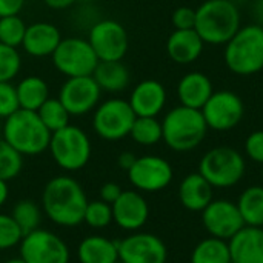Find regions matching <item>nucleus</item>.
I'll return each instance as SVG.
<instances>
[{
	"label": "nucleus",
	"instance_id": "6ab92c4d",
	"mask_svg": "<svg viewBox=\"0 0 263 263\" xmlns=\"http://www.w3.org/2000/svg\"><path fill=\"white\" fill-rule=\"evenodd\" d=\"M62 39V32L55 25L49 22H35L26 26L22 48L28 55L35 59L51 57Z\"/></svg>",
	"mask_w": 263,
	"mask_h": 263
},
{
	"label": "nucleus",
	"instance_id": "473e14b6",
	"mask_svg": "<svg viewBox=\"0 0 263 263\" xmlns=\"http://www.w3.org/2000/svg\"><path fill=\"white\" fill-rule=\"evenodd\" d=\"M26 23L20 15H6L0 17V43L18 48L22 46L25 32H26Z\"/></svg>",
	"mask_w": 263,
	"mask_h": 263
},
{
	"label": "nucleus",
	"instance_id": "a18cd8bd",
	"mask_svg": "<svg viewBox=\"0 0 263 263\" xmlns=\"http://www.w3.org/2000/svg\"><path fill=\"white\" fill-rule=\"evenodd\" d=\"M5 263H26L22 257H14V259H9V260H6Z\"/></svg>",
	"mask_w": 263,
	"mask_h": 263
},
{
	"label": "nucleus",
	"instance_id": "4468645a",
	"mask_svg": "<svg viewBox=\"0 0 263 263\" xmlns=\"http://www.w3.org/2000/svg\"><path fill=\"white\" fill-rule=\"evenodd\" d=\"M126 173L131 185L140 193H159L170 186L174 177L171 163L160 156L137 157Z\"/></svg>",
	"mask_w": 263,
	"mask_h": 263
},
{
	"label": "nucleus",
	"instance_id": "49530a36",
	"mask_svg": "<svg viewBox=\"0 0 263 263\" xmlns=\"http://www.w3.org/2000/svg\"><path fill=\"white\" fill-rule=\"evenodd\" d=\"M259 2V12L263 15V0H257Z\"/></svg>",
	"mask_w": 263,
	"mask_h": 263
},
{
	"label": "nucleus",
	"instance_id": "c9c22d12",
	"mask_svg": "<svg viewBox=\"0 0 263 263\" xmlns=\"http://www.w3.org/2000/svg\"><path fill=\"white\" fill-rule=\"evenodd\" d=\"M23 233L11 217V214H0V251L11 250L20 245Z\"/></svg>",
	"mask_w": 263,
	"mask_h": 263
},
{
	"label": "nucleus",
	"instance_id": "393cba45",
	"mask_svg": "<svg viewBox=\"0 0 263 263\" xmlns=\"http://www.w3.org/2000/svg\"><path fill=\"white\" fill-rule=\"evenodd\" d=\"M92 77L100 89L106 92H122L128 88L131 82L129 69L122 60L99 62L92 72Z\"/></svg>",
	"mask_w": 263,
	"mask_h": 263
},
{
	"label": "nucleus",
	"instance_id": "de8ad7c7",
	"mask_svg": "<svg viewBox=\"0 0 263 263\" xmlns=\"http://www.w3.org/2000/svg\"><path fill=\"white\" fill-rule=\"evenodd\" d=\"M77 2H82V3H91V2H96V0H77Z\"/></svg>",
	"mask_w": 263,
	"mask_h": 263
},
{
	"label": "nucleus",
	"instance_id": "c85d7f7f",
	"mask_svg": "<svg viewBox=\"0 0 263 263\" xmlns=\"http://www.w3.org/2000/svg\"><path fill=\"white\" fill-rule=\"evenodd\" d=\"M129 137L142 146H153L157 145L162 137V122L157 117H136Z\"/></svg>",
	"mask_w": 263,
	"mask_h": 263
},
{
	"label": "nucleus",
	"instance_id": "37998d69",
	"mask_svg": "<svg viewBox=\"0 0 263 263\" xmlns=\"http://www.w3.org/2000/svg\"><path fill=\"white\" fill-rule=\"evenodd\" d=\"M77 0H43V3L55 11H62V9H68L71 8Z\"/></svg>",
	"mask_w": 263,
	"mask_h": 263
},
{
	"label": "nucleus",
	"instance_id": "a878e982",
	"mask_svg": "<svg viewBox=\"0 0 263 263\" xmlns=\"http://www.w3.org/2000/svg\"><path fill=\"white\" fill-rule=\"evenodd\" d=\"M17 99L22 109L37 111L51 96L48 83L39 76H26L17 85Z\"/></svg>",
	"mask_w": 263,
	"mask_h": 263
},
{
	"label": "nucleus",
	"instance_id": "2f4dec72",
	"mask_svg": "<svg viewBox=\"0 0 263 263\" xmlns=\"http://www.w3.org/2000/svg\"><path fill=\"white\" fill-rule=\"evenodd\" d=\"M22 168L23 156L0 136V179L9 182L22 173Z\"/></svg>",
	"mask_w": 263,
	"mask_h": 263
},
{
	"label": "nucleus",
	"instance_id": "9d476101",
	"mask_svg": "<svg viewBox=\"0 0 263 263\" xmlns=\"http://www.w3.org/2000/svg\"><path fill=\"white\" fill-rule=\"evenodd\" d=\"M86 40L99 62H119L128 52L129 37L125 26L112 18H102L89 26Z\"/></svg>",
	"mask_w": 263,
	"mask_h": 263
},
{
	"label": "nucleus",
	"instance_id": "f03ea898",
	"mask_svg": "<svg viewBox=\"0 0 263 263\" xmlns=\"http://www.w3.org/2000/svg\"><path fill=\"white\" fill-rule=\"evenodd\" d=\"M242 15L233 0H205L196 9L194 29L208 45H225L240 29Z\"/></svg>",
	"mask_w": 263,
	"mask_h": 263
},
{
	"label": "nucleus",
	"instance_id": "4be33fe9",
	"mask_svg": "<svg viewBox=\"0 0 263 263\" xmlns=\"http://www.w3.org/2000/svg\"><path fill=\"white\" fill-rule=\"evenodd\" d=\"M213 92L211 79L200 71L185 74L177 83V97L180 105L193 109H202Z\"/></svg>",
	"mask_w": 263,
	"mask_h": 263
},
{
	"label": "nucleus",
	"instance_id": "7c9ffc66",
	"mask_svg": "<svg viewBox=\"0 0 263 263\" xmlns=\"http://www.w3.org/2000/svg\"><path fill=\"white\" fill-rule=\"evenodd\" d=\"M35 112L39 114L43 125L51 131V134L69 125L71 116L62 105L59 97H49Z\"/></svg>",
	"mask_w": 263,
	"mask_h": 263
},
{
	"label": "nucleus",
	"instance_id": "5701e85b",
	"mask_svg": "<svg viewBox=\"0 0 263 263\" xmlns=\"http://www.w3.org/2000/svg\"><path fill=\"white\" fill-rule=\"evenodd\" d=\"M211 183L197 171L188 174L179 186V200L188 211L202 213L214 199Z\"/></svg>",
	"mask_w": 263,
	"mask_h": 263
},
{
	"label": "nucleus",
	"instance_id": "1a4fd4ad",
	"mask_svg": "<svg viewBox=\"0 0 263 263\" xmlns=\"http://www.w3.org/2000/svg\"><path fill=\"white\" fill-rule=\"evenodd\" d=\"M54 68L69 77L92 76L99 59L89 42L83 37H65L51 55Z\"/></svg>",
	"mask_w": 263,
	"mask_h": 263
},
{
	"label": "nucleus",
	"instance_id": "2eb2a0df",
	"mask_svg": "<svg viewBox=\"0 0 263 263\" xmlns=\"http://www.w3.org/2000/svg\"><path fill=\"white\" fill-rule=\"evenodd\" d=\"M168 248L165 242L151 233L134 231L119 240V262L166 263Z\"/></svg>",
	"mask_w": 263,
	"mask_h": 263
},
{
	"label": "nucleus",
	"instance_id": "39448f33",
	"mask_svg": "<svg viewBox=\"0 0 263 263\" xmlns=\"http://www.w3.org/2000/svg\"><path fill=\"white\" fill-rule=\"evenodd\" d=\"M223 60L227 68L242 77L254 76L263 69V26L245 25L225 43Z\"/></svg>",
	"mask_w": 263,
	"mask_h": 263
},
{
	"label": "nucleus",
	"instance_id": "423d86ee",
	"mask_svg": "<svg viewBox=\"0 0 263 263\" xmlns=\"http://www.w3.org/2000/svg\"><path fill=\"white\" fill-rule=\"evenodd\" d=\"M48 149L57 166L69 173L85 168L92 153L88 134L71 123L51 134Z\"/></svg>",
	"mask_w": 263,
	"mask_h": 263
},
{
	"label": "nucleus",
	"instance_id": "f704fd0d",
	"mask_svg": "<svg viewBox=\"0 0 263 263\" xmlns=\"http://www.w3.org/2000/svg\"><path fill=\"white\" fill-rule=\"evenodd\" d=\"M22 69V55L17 48L0 43V82H12Z\"/></svg>",
	"mask_w": 263,
	"mask_h": 263
},
{
	"label": "nucleus",
	"instance_id": "9b49d317",
	"mask_svg": "<svg viewBox=\"0 0 263 263\" xmlns=\"http://www.w3.org/2000/svg\"><path fill=\"white\" fill-rule=\"evenodd\" d=\"M18 247L26 263H69L68 245L48 230L37 228L25 234Z\"/></svg>",
	"mask_w": 263,
	"mask_h": 263
},
{
	"label": "nucleus",
	"instance_id": "09e8293b",
	"mask_svg": "<svg viewBox=\"0 0 263 263\" xmlns=\"http://www.w3.org/2000/svg\"><path fill=\"white\" fill-rule=\"evenodd\" d=\"M2 126H3V120L0 119V136H2Z\"/></svg>",
	"mask_w": 263,
	"mask_h": 263
},
{
	"label": "nucleus",
	"instance_id": "8fccbe9b",
	"mask_svg": "<svg viewBox=\"0 0 263 263\" xmlns=\"http://www.w3.org/2000/svg\"><path fill=\"white\" fill-rule=\"evenodd\" d=\"M262 179H263V168H262Z\"/></svg>",
	"mask_w": 263,
	"mask_h": 263
},
{
	"label": "nucleus",
	"instance_id": "20e7f679",
	"mask_svg": "<svg viewBox=\"0 0 263 263\" xmlns=\"http://www.w3.org/2000/svg\"><path fill=\"white\" fill-rule=\"evenodd\" d=\"M162 133V140L168 148L177 153H188L205 140L208 126L200 109L179 105L165 114Z\"/></svg>",
	"mask_w": 263,
	"mask_h": 263
},
{
	"label": "nucleus",
	"instance_id": "bb28decb",
	"mask_svg": "<svg viewBox=\"0 0 263 263\" xmlns=\"http://www.w3.org/2000/svg\"><path fill=\"white\" fill-rule=\"evenodd\" d=\"M247 227L263 228V186L253 185L242 191L236 202Z\"/></svg>",
	"mask_w": 263,
	"mask_h": 263
},
{
	"label": "nucleus",
	"instance_id": "aec40b11",
	"mask_svg": "<svg viewBox=\"0 0 263 263\" xmlns=\"http://www.w3.org/2000/svg\"><path fill=\"white\" fill-rule=\"evenodd\" d=\"M233 263H263V228L243 227L228 240Z\"/></svg>",
	"mask_w": 263,
	"mask_h": 263
},
{
	"label": "nucleus",
	"instance_id": "3c124183",
	"mask_svg": "<svg viewBox=\"0 0 263 263\" xmlns=\"http://www.w3.org/2000/svg\"><path fill=\"white\" fill-rule=\"evenodd\" d=\"M117 263H122V262H117Z\"/></svg>",
	"mask_w": 263,
	"mask_h": 263
},
{
	"label": "nucleus",
	"instance_id": "c03bdc74",
	"mask_svg": "<svg viewBox=\"0 0 263 263\" xmlns=\"http://www.w3.org/2000/svg\"><path fill=\"white\" fill-rule=\"evenodd\" d=\"M9 196V190H8V182L0 179V206H3L8 200Z\"/></svg>",
	"mask_w": 263,
	"mask_h": 263
},
{
	"label": "nucleus",
	"instance_id": "b1692460",
	"mask_svg": "<svg viewBox=\"0 0 263 263\" xmlns=\"http://www.w3.org/2000/svg\"><path fill=\"white\" fill-rule=\"evenodd\" d=\"M77 259L80 263H117L119 240L105 236H88L77 247Z\"/></svg>",
	"mask_w": 263,
	"mask_h": 263
},
{
	"label": "nucleus",
	"instance_id": "6e6552de",
	"mask_svg": "<svg viewBox=\"0 0 263 263\" xmlns=\"http://www.w3.org/2000/svg\"><path fill=\"white\" fill-rule=\"evenodd\" d=\"M136 114L123 99H108L97 105L92 114L94 133L108 142H117L129 136Z\"/></svg>",
	"mask_w": 263,
	"mask_h": 263
},
{
	"label": "nucleus",
	"instance_id": "dca6fc26",
	"mask_svg": "<svg viewBox=\"0 0 263 263\" xmlns=\"http://www.w3.org/2000/svg\"><path fill=\"white\" fill-rule=\"evenodd\" d=\"M202 223L210 236L227 242L245 227L237 203L227 199H213L202 211Z\"/></svg>",
	"mask_w": 263,
	"mask_h": 263
},
{
	"label": "nucleus",
	"instance_id": "0eeeda50",
	"mask_svg": "<svg viewBox=\"0 0 263 263\" xmlns=\"http://www.w3.org/2000/svg\"><path fill=\"white\" fill-rule=\"evenodd\" d=\"M247 171L243 156L231 146H216L203 154L199 173L213 188H231L237 185Z\"/></svg>",
	"mask_w": 263,
	"mask_h": 263
},
{
	"label": "nucleus",
	"instance_id": "e433bc0d",
	"mask_svg": "<svg viewBox=\"0 0 263 263\" xmlns=\"http://www.w3.org/2000/svg\"><path fill=\"white\" fill-rule=\"evenodd\" d=\"M20 109L15 85L11 82H0V119L5 120L11 114Z\"/></svg>",
	"mask_w": 263,
	"mask_h": 263
},
{
	"label": "nucleus",
	"instance_id": "603ef678",
	"mask_svg": "<svg viewBox=\"0 0 263 263\" xmlns=\"http://www.w3.org/2000/svg\"><path fill=\"white\" fill-rule=\"evenodd\" d=\"M231 263H233V262H231Z\"/></svg>",
	"mask_w": 263,
	"mask_h": 263
},
{
	"label": "nucleus",
	"instance_id": "cd10ccee",
	"mask_svg": "<svg viewBox=\"0 0 263 263\" xmlns=\"http://www.w3.org/2000/svg\"><path fill=\"white\" fill-rule=\"evenodd\" d=\"M191 263H231L228 242L213 236L200 240L191 253Z\"/></svg>",
	"mask_w": 263,
	"mask_h": 263
},
{
	"label": "nucleus",
	"instance_id": "412c9836",
	"mask_svg": "<svg viewBox=\"0 0 263 263\" xmlns=\"http://www.w3.org/2000/svg\"><path fill=\"white\" fill-rule=\"evenodd\" d=\"M205 43L196 29H174L166 40L168 57L179 65L196 62L203 52Z\"/></svg>",
	"mask_w": 263,
	"mask_h": 263
},
{
	"label": "nucleus",
	"instance_id": "72a5a7b5",
	"mask_svg": "<svg viewBox=\"0 0 263 263\" xmlns=\"http://www.w3.org/2000/svg\"><path fill=\"white\" fill-rule=\"evenodd\" d=\"M83 222L94 230L106 228L108 225L112 223V206L103 200L88 202Z\"/></svg>",
	"mask_w": 263,
	"mask_h": 263
},
{
	"label": "nucleus",
	"instance_id": "4c0bfd02",
	"mask_svg": "<svg viewBox=\"0 0 263 263\" xmlns=\"http://www.w3.org/2000/svg\"><path fill=\"white\" fill-rule=\"evenodd\" d=\"M245 153L247 156L256 162L263 165V131H253L245 140Z\"/></svg>",
	"mask_w": 263,
	"mask_h": 263
},
{
	"label": "nucleus",
	"instance_id": "ea45409f",
	"mask_svg": "<svg viewBox=\"0 0 263 263\" xmlns=\"http://www.w3.org/2000/svg\"><path fill=\"white\" fill-rule=\"evenodd\" d=\"M122 193H123V190H122L117 183H114V182H106V183L102 185V188H100V200H103V202L112 205V203L120 197Z\"/></svg>",
	"mask_w": 263,
	"mask_h": 263
},
{
	"label": "nucleus",
	"instance_id": "c756f323",
	"mask_svg": "<svg viewBox=\"0 0 263 263\" xmlns=\"http://www.w3.org/2000/svg\"><path fill=\"white\" fill-rule=\"evenodd\" d=\"M42 214H43V210L37 205V202L31 199H23L14 205L11 217L15 220V223L18 225V228L22 230L25 236L40 227Z\"/></svg>",
	"mask_w": 263,
	"mask_h": 263
},
{
	"label": "nucleus",
	"instance_id": "a211bd4d",
	"mask_svg": "<svg viewBox=\"0 0 263 263\" xmlns=\"http://www.w3.org/2000/svg\"><path fill=\"white\" fill-rule=\"evenodd\" d=\"M166 88L163 83L154 79L139 82L128 99L134 114L137 117H157L166 105Z\"/></svg>",
	"mask_w": 263,
	"mask_h": 263
},
{
	"label": "nucleus",
	"instance_id": "f257e3e1",
	"mask_svg": "<svg viewBox=\"0 0 263 263\" xmlns=\"http://www.w3.org/2000/svg\"><path fill=\"white\" fill-rule=\"evenodd\" d=\"M86 205V193L71 176H55L43 188L42 210L59 227L72 228L83 223Z\"/></svg>",
	"mask_w": 263,
	"mask_h": 263
},
{
	"label": "nucleus",
	"instance_id": "58836bf2",
	"mask_svg": "<svg viewBox=\"0 0 263 263\" xmlns=\"http://www.w3.org/2000/svg\"><path fill=\"white\" fill-rule=\"evenodd\" d=\"M171 22L174 29H194L196 9L190 6H180L173 12Z\"/></svg>",
	"mask_w": 263,
	"mask_h": 263
},
{
	"label": "nucleus",
	"instance_id": "ddd939ff",
	"mask_svg": "<svg viewBox=\"0 0 263 263\" xmlns=\"http://www.w3.org/2000/svg\"><path fill=\"white\" fill-rule=\"evenodd\" d=\"M102 99V89L92 76L69 77L59 91V100L71 117H80L92 112Z\"/></svg>",
	"mask_w": 263,
	"mask_h": 263
},
{
	"label": "nucleus",
	"instance_id": "7ed1b4c3",
	"mask_svg": "<svg viewBox=\"0 0 263 263\" xmlns=\"http://www.w3.org/2000/svg\"><path fill=\"white\" fill-rule=\"evenodd\" d=\"M2 137L23 157H32L49 148L51 131L35 111L20 108L3 120Z\"/></svg>",
	"mask_w": 263,
	"mask_h": 263
},
{
	"label": "nucleus",
	"instance_id": "79ce46f5",
	"mask_svg": "<svg viewBox=\"0 0 263 263\" xmlns=\"http://www.w3.org/2000/svg\"><path fill=\"white\" fill-rule=\"evenodd\" d=\"M136 159H137V157H136L131 151H123V153L117 157V165H119L120 170L128 171V170L134 165Z\"/></svg>",
	"mask_w": 263,
	"mask_h": 263
},
{
	"label": "nucleus",
	"instance_id": "a19ab883",
	"mask_svg": "<svg viewBox=\"0 0 263 263\" xmlns=\"http://www.w3.org/2000/svg\"><path fill=\"white\" fill-rule=\"evenodd\" d=\"M25 6V0H0V17L18 15Z\"/></svg>",
	"mask_w": 263,
	"mask_h": 263
},
{
	"label": "nucleus",
	"instance_id": "f3484780",
	"mask_svg": "<svg viewBox=\"0 0 263 263\" xmlns=\"http://www.w3.org/2000/svg\"><path fill=\"white\" fill-rule=\"evenodd\" d=\"M112 222L125 231H139L145 227L149 217V206L140 191L128 190L111 205Z\"/></svg>",
	"mask_w": 263,
	"mask_h": 263
},
{
	"label": "nucleus",
	"instance_id": "f8f14e48",
	"mask_svg": "<svg viewBox=\"0 0 263 263\" xmlns=\"http://www.w3.org/2000/svg\"><path fill=\"white\" fill-rule=\"evenodd\" d=\"M200 111L208 129L223 133L231 131L242 122L245 116V105L239 94L222 89L213 92Z\"/></svg>",
	"mask_w": 263,
	"mask_h": 263
}]
</instances>
